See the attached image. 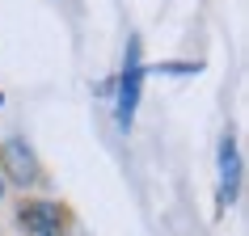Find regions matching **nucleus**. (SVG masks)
Returning <instances> with one entry per match:
<instances>
[{
  "label": "nucleus",
  "mask_w": 249,
  "mask_h": 236,
  "mask_svg": "<svg viewBox=\"0 0 249 236\" xmlns=\"http://www.w3.org/2000/svg\"><path fill=\"white\" fill-rule=\"evenodd\" d=\"M140 80H144V67H140V42L131 38V47H127V64H123V80H118V127H131L135 101H140Z\"/></svg>",
  "instance_id": "1"
},
{
  "label": "nucleus",
  "mask_w": 249,
  "mask_h": 236,
  "mask_svg": "<svg viewBox=\"0 0 249 236\" xmlns=\"http://www.w3.org/2000/svg\"><path fill=\"white\" fill-rule=\"evenodd\" d=\"M64 219H68L64 207H55V202H26L17 211V223H21L26 236H64L68 228Z\"/></svg>",
  "instance_id": "2"
},
{
  "label": "nucleus",
  "mask_w": 249,
  "mask_h": 236,
  "mask_svg": "<svg viewBox=\"0 0 249 236\" xmlns=\"http://www.w3.org/2000/svg\"><path fill=\"white\" fill-rule=\"evenodd\" d=\"M236 185H241V156H236L232 135L220 139V202H232Z\"/></svg>",
  "instance_id": "3"
},
{
  "label": "nucleus",
  "mask_w": 249,
  "mask_h": 236,
  "mask_svg": "<svg viewBox=\"0 0 249 236\" xmlns=\"http://www.w3.org/2000/svg\"><path fill=\"white\" fill-rule=\"evenodd\" d=\"M4 160H9V173H13L17 185H26L38 177V165H34V156H30V148L21 144V139H9L4 144Z\"/></svg>",
  "instance_id": "4"
}]
</instances>
